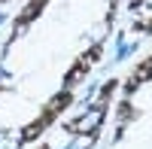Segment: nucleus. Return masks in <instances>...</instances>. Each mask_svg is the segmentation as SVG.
<instances>
[{
  "label": "nucleus",
  "mask_w": 152,
  "mask_h": 149,
  "mask_svg": "<svg viewBox=\"0 0 152 149\" xmlns=\"http://www.w3.org/2000/svg\"><path fill=\"white\" fill-rule=\"evenodd\" d=\"M113 91H116V79H110L104 88H100L97 104H91V107H88L79 119L67 122V125H64V131L79 134V137H88V140H94V137H97V131H100V125H104V119H107V107H110V94H113Z\"/></svg>",
  "instance_id": "1"
},
{
  "label": "nucleus",
  "mask_w": 152,
  "mask_h": 149,
  "mask_svg": "<svg viewBox=\"0 0 152 149\" xmlns=\"http://www.w3.org/2000/svg\"><path fill=\"white\" fill-rule=\"evenodd\" d=\"M40 149H52V146H40Z\"/></svg>",
  "instance_id": "7"
},
{
  "label": "nucleus",
  "mask_w": 152,
  "mask_h": 149,
  "mask_svg": "<svg viewBox=\"0 0 152 149\" xmlns=\"http://www.w3.org/2000/svg\"><path fill=\"white\" fill-rule=\"evenodd\" d=\"M0 3H6V0H0Z\"/></svg>",
  "instance_id": "8"
},
{
  "label": "nucleus",
  "mask_w": 152,
  "mask_h": 149,
  "mask_svg": "<svg viewBox=\"0 0 152 149\" xmlns=\"http://www.w3.org/2000/svg\"><path fill=\"white\" fill-rule=\"evenodd\" d=\"M152 79V55L146 58V61H140L134 70H131V76H128V82H125V94H134L137 88H140L143 82H149Z\"/></svg>",
  "instance_id": "5"
},
{
  "label": "nucleus",
  "mask_w": 152,
  "mask_h": 149,
  "mask_svg": "<svg viewBox=\"0 0 152 149\" xmlns=\"http://www.w3.org/2000/svg\"><path fill=\"white\" fill-rule=\"evenodd\" d=\"M131 9H134V12H140V9H149V12H152V0H134Z\"/></svg>",
  "instance_id": "6"
},
{
  "label": "nucleus",
  "mask_w": 152,
  "mask_h": 149,
  "mask_svg": "<svg viewBox=\"0 0 152 149\" xmlns=\"http://www.w3.org/2000/svg\"><path fill=\"white\" fill-rule=\"evenodd\" d=\"M73 104V91H58L55 97H52V101H49L46 107H43V113L40 116H37L34 122H28V125H24L21 128V137H18V143H31V140H37V137H40V134L49 128V125H52V122L61 116V113H64V110Z\"/></svg>",
  "instance_id": "2"
},
{
  "label": "nucleus",
  "mask_w": 152,
  "mask_h": 149,
  "mask_svg": "<svg viewBox=\"0 0 152 149\" xmlns=\"http://www.w3.org/2000/svg\"><path fill=\"white\" fill-rule=\"evenodd\" d=\"M100 55H104V43H94L85 55H79V58L73 61V67L67 70V76H64V88H67V91L73 88L76 82H82V79L88 76V70H91L97 61H100Z\"/></svg>",
  "instance_id": "3"
},
{
  "label": "nucleus",
  "mask_w": 152,
  "mask_h": 149,
  "mask_svg": "<svg viewBox=\"0 0 152 149\" xmlns=\"http://www.w3.org/2000/svg\"><path fill=\"white\" fill-rule=\"evenodd\" d=\"M46 3H49V0H31V3L24 6L21 12H18L15 24H12V37H9V40H18V37H21L24 31H28V28H31V24H34L37 18H40V12L46 9Z\"/></svg>",
  "instance_id": "4"
}]
</instances>
